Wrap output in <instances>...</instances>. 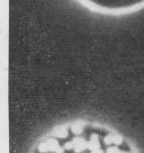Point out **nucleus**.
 <instances>
[{
	"instance_id": "obj_1",
	"label": "nucleus",
	"mask_w": 144,
	"mask_h": 153,
	"mask_svg": "<svg viewBox=\"0 0 144 153\" xmlns=\"http://www.w3.org/2000/svg\"><path fill=\"white\" fill-rule=\"evenodd\" d=\"M75 2L83 7L84 9L90 11L91 13L99 14L103 16L109 17H123L131 15V14L140 12L144 9V0L136 2V3L125 5L121 7H109L105 5H101L93 0H74Z\"/></svg>"
}]
</instances>
